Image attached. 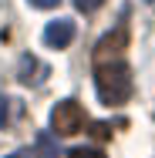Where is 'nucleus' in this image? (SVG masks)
I'll use <instances>...</instances> for the list:
<instances>
[{"instance_id": "nucleus-1", "label": "nucleus", "mask_w": 155, "mask_h": 158, "mask_svg": "<svg viewBox=\"0 0 155 158\" xmlns=\"http://www.w3.org/2000/svg\"><path fill=\"white\" fill-rule=\"evenodd\" d=\"M125 47H128V27L125 24L111 27L94 47V91L101 98V104H108V108L128 101V94H131V77L125 67Z\"/></svg>"}, {"instance_id": "nucleus-2", "label": "nucleus", "mask_w": 155, "mask_h": 158, "mask_svg": "<svg viewBox=\"0 0 155 158\" xmlns=\"http://www.w3.org/2000/svg\"><path fill=\"white\" fill-rule=\"evenodd\" d=\"M51 128H54V135H61V138H71V135H78L81 128H84V108L78 104V101H58L54 104V111H51Z\"/></svg>"}, {"instance_id": "nucleus-3", "label": "nucleus", "mask_w": 155, "mask_h": 158, "mask_svg": "<svg viewBox=\"0 0 155 158\" xmlns=\"http://www.w3.org/2000/svg\"><path fill=\"white\" fill-rule=\"evenodd\" d=\"M74 24L71 20H51L47 27H44V44L51 47V51H64L71 40H74Z\"/></svg>"}, {"instance_id": "nucleus-4", "label": "nucleus", "mask_w": 155, "mask_h": 158, "mask_svg": "<svg viewBox=\"0 0 155 158\" xmlns=\"http://www.w3.org/2000/svg\"><path fill=\"white\" fill-rule=\"evenodd\" d=\"M67 158H105V155H101L98 148H71Z\"/></svg>"}, {"instance_id": "nucleus-5", "label": "nucleus", "mask_w": 155, "mask_h": 158, "mask_svg": "<svg viewBox=\"0 0 155 158\" xmlns=\"http://www.w3.org/2000/svg\"><path fill=\"white\" fill-rule=\"evenodd\" d=\"M101 3H105V0H74V7H78L81 14H91V10H98Z\"/></svg>"}, {"instance_id": "nucleus-6", "label": "nucleus", "mask_w": 155, "mask_h": 158, "mask_svg": "<svg viewBox=\"0 0 155 158\" xmlns=\"http://www.w3.org/2000/svg\"><path fill=\"white\" fill-rule=\"evenodd\" d=\"M91 135H94V141H98V138L105 141V138L111 135V128H108V125H91Z\"/></svg>"}, {"instance_id": "nucleus-7", "label": "nucleus", "mask_w": 155, "mask_h": 158, "mask_svg": "<svg viewBox=\"0 0 155 158\" xmlns=\"http://www.w3.org/2000/svg\"><path fill=\"white\" fill-rule=\"evenodd\" d=\"M34 7H41V10H47V7H58V0H31Z\"/></svg>"}, {"instance_id": "nucleus-8", "label": "nucleus", "mask_w": 155, "mask_h": 158, "mask_svg": "<svg viewBox=\"0 0 155 158\" xmlns=\"http://www.w3.org/2000/svg\"><path fill=\"white\" fill-rule=\"evenodd\" d=\"M149 3H155V0H149Z\"/></svg>"}]
</instances>
